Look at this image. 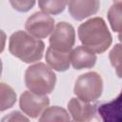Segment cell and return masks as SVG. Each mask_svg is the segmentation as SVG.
<instances>
[{"label": "cell", "instance_id": "cell-8", "mask_svg": "<svg viewBox=\"0 0 122 122\" xmlns=\"http://www.w3.org/2000/svg\"><path fill=\"white\" fill-rule=\"evenodd\" d=\"M99 8L100 0H69V12L78 21L95 14Z\"/></svg>", "mask_w": 122, "mask_h": 122}, {"label": "cell", "instance_id": "cell-4", "mask_svg": "<svg viewBox=\"0 0 122 122\" xmlns=\"http://www.w3.org/2000/svg\"><path fill=\"white\" fill-rule=\"evenodd\" d=\"M73 92L77 97L86 102L97 100L103 92V80L100 74L95 71L81 74L74 84Z\"/></svg>", "mask_w": 122, "mask_h": 122}, {"label": "cell", "instance_id": "cell-18", "mask_svg": "<svg viewBox=\"0 0 122 122\" xmlns=\"http://www.w3.org/2000/svg\"><path fill=\"white\" fill-rule=\"evenodd\" d=\"M11 7L20 12H27L33 8L35 0H10Z\"/></svg>", "mask_w": 122, "mask_h": 122}, {"label": "cell", "instance_id": "cell-11", "mask_svg": "<svg viewBox=\"0 0 122 122\" xmlns=\"http://www.w3.org/2000/svg\"><path fill=\"white\" fill-rule=\"evenodd\" d=\"M71 63L75 70L92 68L96 63L95 52L86 46H78L71 52Z\"/></svg>", "mask_w": 122, "mask_h": 122}, {"label": "cell", "instance_id": "cell-5", "mask_svg": "<svg viewBox=\"0 0 122 122\" xmlns=\"http://www.w3.org/2000/svg\"><path fill=\"white\" fill-rule=\"evenodd\" d=\"M75 42V30L74 28L67 23V22H60L58 23L51 35L50 37V47L54 50L70 52L72 49Z\"/></svg>", "mask_w": 122, "mask_h": 122}, {"label": "cell", "instance_id": "cell-20", "mask_svg": "<svg viewBox=\"0 0 122 122\" xmlns=\"http://www.w3.org/2000/svg\"><path fill=\"white\" fill-rule=\"evenodd\" d=\"M118 39H119V41L122 43V32H119V33H118Z\"/></svg>", "mask_w": 122, "mask_h": 122}, {"label": "cell", "instance_id": "cell-3", "mask_svg": "<svg viewBox=\"0 0 122 122\" xmlns=\"http://www.w3.org/2000/svg\"><path fill=\"white\" fill-rule=\"evenodd\" d=\"M56 83V75L44 63H37L30 66L25 72L26 87L38 94L46 95L51 93Z\"/></svg>", "mask_w": 122, "mask_h": 122}, {"label": "cell", "instance_id": "cell-12", "mask_svg": "<svg viewBox=\"0 0 122 122\" xmlns=\"http://www.w3.org/2000/svg\"><path fill=\"white\" fill-rule=\"evenodd\" d=\"M46 62L51 69L57 71H65L70 68L71 52L60 51L49 47L46 51Z\"/></svg>", "mask_w": 122, "mask_h": 122}, {"label": "cell", "instance_id": "cell-19", "mask_svg": "<svg viewBox=\"0 0 122 122\" xmlns=\"http://www.w3.org/2000/svg\"><path fill=\"white\" fill-rule=\"evenodd\" d=\"M22 121V120H25V121H28V118L24 117L23 115H21V113L19 112H12L9 114V116H6L3 118V122L5 121Z\"/></svg>", "mask_w": 122, "mask_h": 122}, {"label": "cell", "instance_id": "cell-2", "mask_svg": "<svg viewBox=\"0 0 122 122\" xmlns=\"http://www.w3.org/2000/svg\"><path fill=\"white\" fill-rule=\"evenodd\" d=\"M45 50V44L29 32L18 30L10 37V52L25 63H33L41 60Z\"/></svg>", "mask_w": 122, "mask_h": 122}, {"label": "cell", "instance_id": "cell-6", "mask_svg": "<svg viewBox=\"0 0 122 122\" xmlns=\"http://www.w3.org/2000/svg\"><path fill=\"white\" fill-rule=\"evenodd\" d=\"M25 28L27 32L35 38H46L54 28V20L44 11H37L30 15L26 21Z\"/></svg>", "mask_w": 122, "mask_h": 122}, {"label": "cell", "instance_id": "cell-10", "mask_svg": "<svg viewBox=\"0 0 122 122\" xmlns=\"http://www.w3.org/2000/svg\"><path fill=\"white\" fill-rule=\"evenodd\" d=\"M97 112L105 122H122V91L111 102L98 105Z\"/></svg>", "mask_w": 122, "mask_h": 122}, {"label": "cell", "instance_id": "cell-16", "mask_svg": "<svg viewBox=\"0 0 122 122\" xmlns=\"http://www.w3.org/2000/svg\"><path fill=\"white\" fill-rule=\"evenodd\" d=\"M16 101V93L14 91L5 83H1V108L0 111L3 112L13 106Z\"/></svg>", "mask_w": 122, "mask_h": 122}, {"label": "cell", "instance_id": "cell-13", "mask_svg": "<svg viewBox=\"0 0 122 122\" xmlns=\"http://www.w3.org/2000/svg\"><path fill=\"white\" fill-rule=\"evenodd\" d=\"M70 115L65 109L58 106H53L47 108L42 112L39 121H70Z\"/></svg>", "mask_w": 122, "mask_h": 122}, {"label": "cell", "instance_id": "cell-9", "mask_svg": "<svg viewBox=\"0 0 122 122\" xmlns=\"http://www.w3.org/2000/svg\"><path fill=\"white\" fill-rule=\"evenodd\" d=\"M68 109L74 121H90L95 114V106L79 97L71 98L68 103Z\"/></svg>", "mask_w": 122, "mask_h": 122}, {"label": "cell", "instance_id": "cell-1", "mask_svg": "<svg viewBox=\"0 0 122 122\" xmlns=\"http://www.w3.org/2000/svg\"><path fill=\"white\" fill-rule=\"evenodd\" d=\"M81 43L95 53H103L112 44V35L103 18L93 17L82 23L78 28Z\"/></svg>", "mask_w": 122, "mask_h": 122}, {"label": "cell", "instance_id": "cell-7", "mask_svg": "<svg viewBox=\"0 0 122 122\" xmlns=\"http://www.w3.org/2000/svg\"><path fill=\"white\" fill-rule=\"evenodd\" d=\"M50 99L47 95L38 94L31 91L24 92L19 99L20 109L30 118H36L49 107Z\"/></svg>", "mask_w": 122, "mask_h": 122}, {"label": "cell", "instance_id": "cell-17", "mask_svg": "<svg viewBox=\"0 0 122 122\" xmlns=\"http://www.w3.org/2000/svg\"><path fill=\"white\" fill-rule=\"evenodd\" d=\"M112 66L119 78H122V44H116L112 49L109 54Z\"/></svg>", "mask_w": 122, "mask_h": 122}, {"label": "cell", "instance_id": "cell-15", "mask_svg": "<svg viewBox=\"0 0 122 122\" xmlns=\"http://www.w3.org/2000/svg\"><path fill=\"white\" fill-rule=\"evenodd\" d=\"M67 2L68 0H38V5L42 11L56 15L65 10Z\"/></svg>", "mask_w": 122, "mask_h": 122}, {"label": "cell", "instance_id": "cell-21", "mask_svg": "<svg viewBox=\"0 0 122 122\" xmlns=\"http://www.w3.org/2000/svg\"><path fill=\"white\" fill-rule=\"evenodd\" d=\"M113 3H119V4H122V0H113Z\"/></svg>", "mask_w": 122, "mask_h": 122}, {"label": "cell", "instance_id": "cell-14", "mask_svg": "<svg viewBox=\"0 0 122 122\" xmlns=\"http://www.w3.org/2000/svg\"><path fill=\"white\" fill-rule=\"evenodd\" d=\"M108 20L113 31L122 32V4L113 3L108 11Z\"/></svg>", "mask_w": 122, "mask_h": 122}]
</instances>
